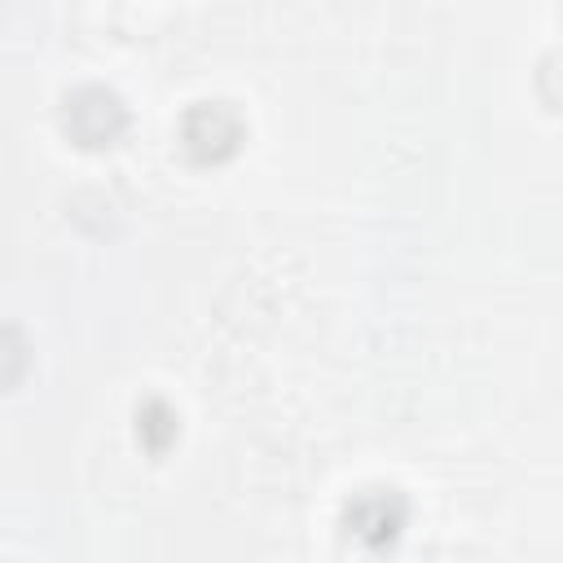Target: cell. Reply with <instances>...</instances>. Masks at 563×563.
<instances>
[{"label": "cell", "instance_id": "cell-5", "mask_svg": "<svg viewBox=\"0 0 563 563\" xmlns=\"http://www.w3.org/2000/svg\"><path fill=\"white\" fill-rule=\"evenodd\" d=\"M26 365H31V347L22 339L18 325H0V391L18 387L26 378Z\"/></svg>", "mask_w": 563, "mask_h": 563}, {"label": "cell", "instance_id": "cell-3", "mask_svg": "<svg viewBox=\"0 0 563 563\" xmlns=\"http://www.w3.org/2000/svg\"><path fill=\"white\" fill-rule=\"evenodd\" d=\"M409 523V501L396 488H365L343 506V528L365 550H387Z\"/></svg>", "mask_w": 563, "mask_h": 563}, {"label": "cell", "instance_id": "cell-1", "mask_svg": "<svg viewBox=\"0 0 563 563\" xmlns=\"http://www.w3.org/2000/svg\"><path fill=\"white\" fill-rule=\"evenodd\" d=\"M62 128L79 150H106L128 132V106L106 84H79L62 101Z\"/></svg>", "mask_w": 563, "mask_h": 563}, {"label": "cell", "instance_id": "cell-4", "mask_svg": "<svg viewBox=\"0 0 563 563\" xmlns=\"http://www.w3.org/2000/svg\"><path fill=\"white\" fill-rule=\"evenodd\" d=\"M136 435H141V444H145L154 457L167 453V449L176 444V435H180L176 409H172L167 400H145V405L136 409Z\"/></svg>", "mask_w": 563, "mask_h": 563}, {"label": "cell", "instance_id": "cell-2", "mask_svg": "<svg viewBox=\"0 0 563 563\" xmlns=\"http://www.w3.org/2000/svg\"><path fill=\"white\" fill-rule=\"evenodd\" d=\"M246 141V123L229 101H198L180 114V150L198 167L229 163Z\"/></svg>", "mask_w": 563, "mask_h": 563}]
</instances>
